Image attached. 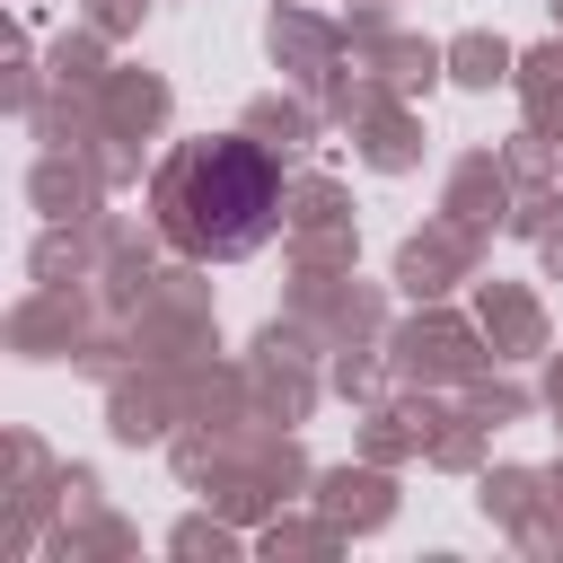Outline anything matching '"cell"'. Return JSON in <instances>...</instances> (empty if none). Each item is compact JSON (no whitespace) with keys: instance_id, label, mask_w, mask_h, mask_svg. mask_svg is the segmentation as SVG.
I'll return each mask as SVG.
<instances>
[{"instance_id":"1","label":"cell","mask_w":563,"mask_h":563,"mask_svg":"<svg viewBox=\"0 0 563 563\" xmlns=\"http://www.w3.org/2000/svg\"><path fill=\"white\" fill-rule=\"evenodd\" d=\"M167 211H176V238L194 255H238L273 220V158L255 141H211V150H194L176 167Z\"/></svg>"}]
</instances>
